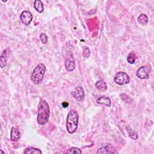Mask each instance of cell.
<instances>
[{
	"label": "cell",
	"mask_w": 154,
	"mask_h": 154,
	"mask_svg": "<svg viewBox=\"0 0 154 154\" xmlns=\"http://www.w3.org/2000/svg\"><path fill=\"white\" fill-rule=\"evenodd\" d=\"M20 137V133L18 128L12 127L11 129L10 140L13 141H17Z\"/></svg>",
	"instance_id": "10"
},
{
	"label": "cell",
	"mask_w": 154,
	"mask_h": 154,
	"mask_svg": "<svg viewBox=\"0 0 154 154\" xmlns=\"http://www.w3.org/2000/svg\"><path fill=\"white\" fill-rule=\"evenodd\" d=\"M114 81L119 85H124L130 83V78L129 75L125 72H119L116 74Z\"/></svg>",
	"instance_id": "4"
},
{
	"label": "cell",
	"mask_w": 154,
	"mask_h": 154,
	"mask_svg": "<svg viewBox=\"0 0 154 154\" xmlns=\"http://www.w3.org/2000/svg\"><path fill=\"white\" fill-rule=\"evenodd\" d=\"M97 103L102 104V105H105L107 107H110L111 106V100L108 97L105 96H102L99 97L97 100Z\"/></svg>",
	"instance_id": "12"
},
{
	"label": "cell",
	"mask_w": 154,
	"mask_h": 154,
	"mask_svg": "<svg viewBox=\"0 0 154 154\" xmlns=\"http://www.w3.org/2000/svg\"><path fill=\"white\" fill-rule=\"evenodd\" d=\"M62 105L63 107L66 108V107H68V105H69V104L68 102H64L62 103Z\"/></svg>",
	"instance_id": "23"
},
{
	"label": "cell",
	"mask_w": 154,
	"mask_h": 154,
	"mask_svg": "<svg viewBox=\"0 0 154 154\" xmlns=\"http://www.w3.org/2000/svg\"><path fill=\"white\" fill-rule=\"evenodd\" d=\"M32 15L29 11H23L20 16V19L24 25L28 26L32 20Z\"/></svg>",
	"instance_id": "8"
},
{
	"label": "cell",
	"mask_w": 154,
	"mask_h": 154,
	"mask_svg": "<svg viewBox=\"0 0 154 154\" xmlns=\"http://www.w3.org/2000/svg\"><path fill=\"white\" fill-rule=\"evenodd\" d=\"M114 150V149L112 146L107 145L99 149L97 151V153H116Z\"/></svg>",
	"instance_id": "11"
},
{
	"label": "cell",
	"mask_w": 154,
	"mask_h": 154,
	"mask_svg": "<svg viewBox=\"0 0 154 154\" xmlns=\"http://www.w3.org/2000/svg\"><path fill=\"white\" fill-rule=\"evenodd\" d=\"M150 68L147 66H143L140 67L136 72V75L138 78L141 80L148 79L149 77Z\"/></svg>",
	"instance_id": "6"
},
{
	"label": "cell",
	"mask_w": 154,
	"mask_h": 154,
	"mask_svg": "<svg viewBox=\"0 0 154 154\" xmlns=\"http://www.w3.org/2000/svg\"><path fill=\"white\" fill-rule=\"evenodd\" d=\"M50 115L49 107L46 100L41 99L39 105L37 122L40 125H45L49 120Z\"/></svg>",
	"instance_id": "1"
},
{
	"label": "cell",
	"mask_w": 154,
	"mask_h": 154,
	"mask_svg": "<svg viewBox=\"0 0 154 154\" xmlns=\"http://www.w3.org/2000/svg\"><path fill=\"white\" fill-rule=\"evenodd\" d=\"M34 7L37 12L41 13L44 10V6L40 0H36L34 2Z\"/></svg>",
	"instance_id": "14"
},
{
	"label": "cell",
	"mask_w": 154,
	"mask_h": 154,
	"mask_svg": "<svg viewBox=\"0 0 154 154\" xmlns=\"http://www.w3.org/2000/svg\"><path fill=\"white\" fill-rule=\"evenodd\" d=\"M4 153V154L5 153L4 152H3L2 150H0V153Z\"/></svg>",
	"instance_id": "24"
},
{
	"label": "cell",
	"mask_w": 154,
	"mask_h": 154,
	"mask_svg": "<svg viewBox=\"0 0 154 154\" xmlns=\"http://www.w3.org/2000/svg\"><path fill=\"white\" fill-rule=\"evenodd\" d=\"M72 95L73 97L79 102H82L84 100V97H85L84 90L81 86L76 87L73 90V91L72 92Z\"/></svg>",
	"instance_id": "7"
},
{
	"label": "cell",
	"mask_w": 154,
	"mask_h": 154,
	"mask_svg": "<svg viewBox=\"0 0 154 154\" xmlns=\"http://www.w3.org/2000/svg\"><path fill=\"white\" fill-rule=\"evenodd\" d=\"M39 38L43 44H46L48 42V36L45 33H41L40 35Z\"/></svg>",
	"instance_id": "22"
},
{
	"label": "cell",
	"mask_w": 154,
	"mask_h": 154,
	"mask_svg": "<svg viewBox=\"0 0 154 154\" xmlns=\"http://www.w3.org/2000/svg\"><path fill=\"white\" fill-rule=\"evenodd\" d=\"M82 150L78 148H75V147H73V148H71L69 149H68L66 151L64 152L65 153H70V154H72V153H82Z\"/></svg>",
	"instance_id": "19"
},
{
	"label": "cell",
	"mask_w": 154,
	"mask_h": 154,
	"mask_svg": "<svg viewBox=\"0 0 154 154\" xmlns=\"http://www.w3.org/2000/svg\"><path fill=\"white\" fill-rule=\"evenodd\" d=\"M138 22L141 25H146L148 22V17L146 14H141L138 18Z\"/></svg>",
	"instance_id": "17"
},
{
	"label": "cell",
	"mask_w": 154,
	"mask_h": 154,
	"mask_svg": "<svg viewBox=\"0 0 154 154\" xmlns=\"http://www.w3.org/2000/svg\"><path fill=\"white\" fill-rule=\"evenodd\" d=\"M45 71V65L43 63L39 64L31 73V80L32 82L36 85L40 84L43 80Z\"/></svg>",
	"instance_id": "3"
},
{
	"label": "cell",
	"mask_w": 154,
	"mask_h": 154,
	"mask_svg": "<svg viewBox=\"0 0 154 154\" xmlns=\"http://www.w3.org/2000/svg\"><path fill=\"white\" fill-rule=\"evenodd\" d=\"M95 87L97 90L101 91H105L107 89V84L103 80L97 81L95 84Z\"/></svg>",
	"instance_id": "13"
},
{
	"label": "cell",
	"mask_w": 154,
	"mask_h": 154,
	"mask_svg": "<svg viewBox=\"0 0 154 154\" xmlns=\"http://www.w3.org/2000/svg\"><path fill=\"white\" fill-rule=\"evenodd\" d=\"M120 98H121V100H122L125 103L129 104L132 102V101H133L129 96H128L125 93H122L120 95Z\"/></svg>",
	"instance_id": "20"
},
{
	"label": "cell",
	"mask_w": 154,
	"mask_h": 154,
	"mask_svg": "<svg viewBox=\"0 0 154 154\" xmlns=\"http://www.w3.org/2000/svg\"><path fill=\"white\" fill-rule=\"evenodd\" d=\"M136 55L134 52H130L127 57V61L129 64H134L136 60Z\"/></svg>",
	"instance_id": "18"
},
{
	"label": "cell",
	"mask_w": 154,
	"mask_h": 154,
	"mask_svg": "<svg viewBox=\"0 0 154 154\" xmlns=\"http://www.w3.org/2000/svg\"><path fill=\"white\" fill-rule=\"evenodd\" d=\"M126 129L127 133H128V135L131 138H132L134 140H136L138 138V134L136 133L134 130H133V129L131 128L129 126H126Z\"/></svg>",
	"instance_id": "16"
},
{
	"label": "cell",
	"mask_w": 154,
	"mask_h": 154,
	"mask_svg": "<svg viewBox=\"0 0 154 154\" xmlns=\"http://www.w3.org/2000/svg\"><path fill=\"white\" fill-rule=\"evenodd\" d=\"M79 116L76 110L71 109L66 119V129L69 134H73L77 130L78 125Z\"/></svg>",
	"instance_id": "2"
},
{
	"label": "cell",
	"mask_w": 154,
	"mask_h": 154,
	"mask_svg": "<svg viewBox=\"0 0 154 154\" xmlns=\"http://www.w3.org/2000/svg\"><path fill=\"white\" fill-rule=\"evenodd\" d=\"M64 66L66 70L68 72H72L75 68V62L73 56L71 54H68L64 59Z\"/></svg>",
	"instance_id": "5"
},
{
	"label": "cell",
	"mask_w": 154,
	"mask_h": 154,
	"mask_svg": "<svg viewBox=\"0 0 154 154\" xmlns=\"http://www.w3.org/2000/svg\"><path fill=\"white\" fill-rule=\"evenodd\" d=\"M10 49L9 48H7L2 52L1 57H0V66H1V68L2 69H3L6 66L7 61L10 56Z\"/></svg>",
	"instance_id": "9"
},
{
	"label": "cell",
	"mask_w": 154,
	"mask_h": 154,
	"mask_svg": "<svg viewBox=\"0 0 154 154\" xmlns=\"http://www.w3.org/2000/svg\"><path fill=\"white\" fill-rule=\"evenodd\" d=\"M83 55L84 57H85V58H89L90 57V49L87 47H84Z\"/></svg>",
	"instance_id": "21"
},
{
	"label": "cell",
	"mask_w": 154,
	"mask_h": 154,
	"mask_svg": "<svg viewBox=\"0 0 154 154\" xmlns=\"http://www.w3.org/2000/svg\"><path fill=\"white\" fill-rule=\"evenodd\" d=\"M42 153L40 149L32 147H28L24 151V154H42Z\"/></svg>",
	"instance_id": "15"
}]
</instances>
